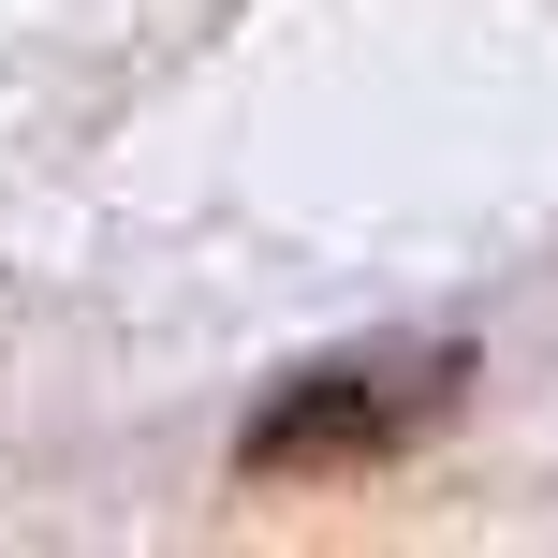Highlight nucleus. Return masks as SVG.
Instances as JSON below:
<instances>
[{
  "instance_id": "1",
  "label": "nucleus",
  "mask_w": 558,
  "mask_h": 558,
  "mask_svg": "<svg viewBox=\"0 0 558 558\" xmlns=\"http://www.w3.org/2000/svg\"><path fill=\"white\" fill-rule=\"evenodd\" d=\"M456 397H471V353H456V338L308 367V383H279L265 412L235 426V485H353V471H397L412 441L456 426Z\"/></svg>"
}]
</instances>
